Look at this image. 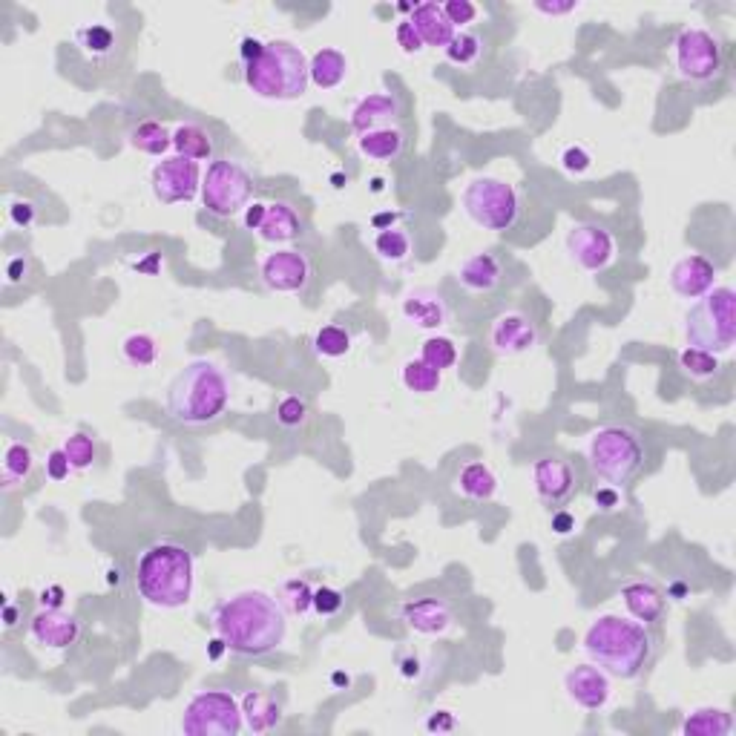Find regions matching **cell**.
<instances>
[{"label":"cell","instance_id":"cell-28","mask_svg":"<svg viewBox=\"0 0 736 736\" xmlns=\"http://www.w3.org/2000/svg\"><path fill=\"white\" fill-rule=\"evenodd\" d=\"M357 150L371 161H389L400 159L403 150H406V136L400 127H380V130H371L357 138Z\"/></svg>","mask_w":736,"mask_h":736},{"label":"cell","instance_id":"cell-63","mask_svg":"<svg viewBox=\"0 0 736 736\" xmlns=\"http://www.w3.org/2000/svg\"><path fill=\"white\" fill-rule=\"evenodd\" d=\"M331 682H334L337 688H348V685H351V679H348L345 673H334V676H331Z\"/></svg>","mask_w":736,"mask_h":736},{"label":"cell","instance_id":"cell-30","mask_svg":"<svg viewBox=\"0 0 736 736\" xmlns=\"http://www.w3.org/2000/svg\"><path fill=\"white\" fill-rule=\"evenodd\" d=\"M458 492L469 501H492L498 495V478L486 463H466L458 475Z\"/></svg>","mask_w":736,"mask_h":736},{"label":"cell","instance_id":"cell-47","mask_svg":"<svg viewBox=\"0 0 736 736\" xmlns=\"http://www.w3.org/2000/svg\"><path fill=\"white\" fill-rule=\"evenodd\" d=\"M345 604V596L337 590V587H317L314 590V604H311V610L317 613V616H337L340 610H343Z\"/></svg>","mask_w":736,"mask_h":736},{"label":"cell","instance_id":"cell-53","mask_svg":"<svg viewBox=\"0 0 736 736\" xmlns=\"http://www.w3.org/2000/svg\"><path fill=\"white\" fill-rule=\"evenodd\" d=\"M593 501H596V506L601 509V512H613V509H619L621 506V495H619V489L616 486H598L596 492H593Z\"/></svg>","mask_w":736,"mask_h":736},{"label":"cell","instance_id":"cell-25","mask_svg":"<svg viewBox=\"0 0 736 736\" xmlns=\"http://www.w3.org/2000/svg\"><path fill=\"white\" fill-rule=\"evenodd\" d=\"M420 41L426 46H437V49H446L452 44V38L458 35V29L449 23L446 12H443V3L437 0H426V3H417L412 9V18H409Z\"/></svg>","mask_w":736,"mask_h":736},{"label":"cell","instance_id":"cell-17","mask_svg":"<svg viewBox=\"0 0 736 736\" xmlns=\"http://www.w3.org/2000/svg\"><path fill=\"white\" fill-rule=\"evenodd\" d=\"M670 291L682 299H699L716 288V265L702 253H688L670 268Z\"/></svg>","mask_w":736,"mask_h":736},{"label":"cell","instance_id":"cell-49","mask_svg":"<svg viewBox=\"0 0 736 736\" xmlns=\"http://www.w3.org/2000/svg\"><path fill=\"white\" fill-rule=\"evenodd\" d=\"M44 466H46V478H49V481H55V483L67 481L69 472H75L64 449H52V452L46 455Z\"/></svg>","mask_w":736,"mask_h":736},{"label":"cell","instance_id":"cell-27","mask_svg":"<svg viewBox=\"0 0 736 736\" xmlns=\"http://www.w3.org/2000/svg\"><path fill=\"white\" fill-rule=\"evenodd\" d=\"M299 233H302V219H299L297 207H291L288 202H271L259 236L271 245H288Z\"/></svg>","mask_w":736,"mask_h":736},{"label":"cell","instance_id":"cell-6","mask_svg":"<svg viewBox=\"0 0 736 736\" xmlns=\"http://www.w3.org/2000/svg\"><path fill=\"white\" fill-rule=\"evenodd\" d=\"M587 463L598 481L621 489L644 469L642 437L621 423L601 426L587 440Z\"/></svg>","mask_w":736,"mask_h":736},{"label":"cell","instance_id":"cell-15","mask_svg":"<svg viewBox=\"0 0 736 736\" xmlns=\"http://www.w3.org/2000/svg\"><path fill=\"white\" fill-rule=\"evenodd\" d=\"M564 690L578 708L601 711L607 708L613 696V682H610V673L598 665H573L564 673Z\"/></svg>","mask_w":736,"mask_h":736},{"label":"cell","instance_id":"cell-8","mask_svg":"<svg viewBox=\"0 0 736 736\" xmlns=\"http://www.w3.org/2000/svg\"><path fill=\"white\" fill-rule=\"evenodd\" d=\"M460 207L469 216V222H475L478 228L506 233L521 222L524 199L512 182L498 176H478L463 187Z\"/></svg>","mask_w":736,"mask_h":736},{"label":"cell","instance_id":"cell-9","mask_svg":"<svg viewBox=\"0 0 736 736\" xmlns=\"http://www.w3.org/2000/svg\"><path fill=\"white\" fill-rule=\"evenodd\" d=\"M242 702L230 690H199L182 713V734L236 736L242 731Z\"/></svg>","mask_w":736,"mask_h":736},{"label":"cell","instance_id":"cell-19","mask_svg":"<svg viewBox=\"0 0 736 736\" xmlns=\"http://www.w3.org/2000/svg\"><path fill=\"white\" fill-rule=\"evenodd\" d=\"M29 630H32V639L49 650H67L81 636L78 619L64 613L61 607H41L29 624Z\"/></svg>","mask_w":736,"mask_h":736},{"label":"cell","instance_id":"cell-7","mask_svg":"<svg viewBox=\"0 0 736 736\" xmlns=\"http://www.w3.org/2000/svg\"><path fill=\"white\" fill-rule=\"evenodd\" d=\"M736 294L722 285L690 305L685 317V340L690 348H702L711 354H728L736 343Z\"/></svg>","mask_w":736,"mask_h":736},{"label":"cell","instance_id":"cell-14","mask_svg":"<svg viewBox=\"0 0 736 736\" xmlns=\"http://www.w3.org/2000/svg\"><path fill=\"white\" fill-rule=\"evenodd\" d=\"M311 259L297 248H282V251L268 253L262 259L259 276L268 291L274 294H299L311 282Z\"/></svg>","mask_w":736,"mask_h":736},{"label":"cell","instance_id":"cell-39","mask_svg":"<svg viewBox=\"0 0 736 736\" xmlns=\"http://www.w3.org/2000/svg\"><path fill=\"white\" fill-rule=\"evenodd\" d=\"M121 354H124V360H127L130 366L136 368L153 366V363L159 360V340H156L153 334H147V331H136V334H130V337L124 340Z\"/></svg>","mask_w":736,"mask_h":736},{"label":"cell","instance_id":"cell-50","mask_svg":"<svg viewBox=\"0 0 736 736\" xmlns=\"http://www.w3.org/2000/svg\"><path fill=\"white\" fill-rule=\"evenodd\" d=\"M394 41L397 46L406 52V55H417V52H423V41H420V35H417V29H414L409 21H400L397 23V29H394Z\"/></svg>","mask_w":736,"mask_h":736},{"label":"cell","instance_id":"cell-20","mask_svg":"<svg viewBox=\"0 0 736 736\" xmlns=\"http://www.w3.org/2000/svg\"><path fill=\"white\" fill-rule=\"evenodd\" d=\"M403 113L400 98L391 92H368L351 107V127L354 133H371L380 127H397V118Z\"/></svg>","mask_w":736,"mask_h":736},{"label":"cell","instance_id":"cell-59","mask_svg":"<svg viewBox=\"0 0 736 736\" xmlns=\"http://www.w3.org/2000/svg\"><path fill=\"white\" fill-rule=\"evenodd\" d=\"M262 46L265 44H262V41H256V38H245V41H242V49H239V52H242V61H245V64L253 61V58L262 52Z\"/></svg>","mask_w":736,"mask_h":736},{"label":"cell","instance_id":"cell-57","mask_svg":"<svg viewBox=\"0 0 736 736\" xmlns=\"http://www.w3.org/2000/svg\"><path fill=\"white\" fill-rule=\"evenodd\" d=\"M550 527L555 535H570L575 529V515L573 512H567V509H558V512L552 515Z\"/></svg>","mask_w":736,"mask_h":736},{"label":"cell","instance_id":"cell-38","mask_svg":"<svg viewBox=\"0 0 736 736\" xmlns=\"http://www.w3.org/2000/svg\"><path fill=\"white\" fill-rule=\"evenodd\" d=\"M374 253L383 259V262H391V265H400L412 256V239L403 228H391V230H380L374 236Z\"/></svg>","mask_w":736,"mask_h":736},{"label":"cell","instance_id":"cell-4","mask_svg":"<svg viewBox=\"0 0 736 736\" xmlns=\"http://www.w3.org/2000/svg\"><path fill=\"white\" fill-rule=\"evenodd\" d=\"M230 394L225 368L213 360H193L167 386V412L182 426H205L225 414Z\"/></svg>","mask_w":736,"mask_h":736},{"label":"cell","instance_id":"cell-44","mask_svg":"<svg viewBox=\"0 0 736 736\" xmlns=\"http://www.w3.org/2000/svg\"><path fill=\"white\" fill-rule=\"evenodd\" d=\"M64 452H67L69 463H72V469L75 472H87L95 458H98V446H95V440L90 435H84V432H75V435H69L64 440V446H61Z\"/></svg>","mask_w":736,"mask_h":736},{"label":"cell","instance_id":"cell-31","mask_svg":"<svg viewBox=\"0 0 736 736\" xmlns=\"http://www.w3.org/2000/svg\"><path fill=\"white\" fill-rule=\"evenodd\" d=\"M734 731V716L725 708H696L682 722V734L688 736H728Z\"/></svg>","mask_w":736,"mask_h":736},{"label":"cell","instance_id":"cell-12","mask_svg":"<svg viewBox=\"0 0 736 736\" xmlns=\"http://www.w3.org/2000/svg\"><path fill=\"white\" fill-rule=\"evenodd\" d=\"M202 167L199 161L182 156H164L150 173V190L161 205H179L193 202L196 193H202Z\"/></svg>","mask_w":736,"mask_h":736},{"label":"cell","instance_id":"cell-16","mask_svg":"<svg viewBox=\"0 0 736 736\" xmlns=\"http://www.w3.org/2000/svg\"><path fill=\"white\" fill-rule=\"evenodd\" d=\"M541 340L535 322L518 314V311H509L501 314L498 320L492 322V331H489V345L495 354L501 357H518V354H527Z\"/></svg>","mask_w":736,"mask_h":736},{"label":"cell","instance_id":"cell-58","mask_svg":"<svg viewBox=\"0 0 736 736\" xmlns=\"http://www.w3.org/2000/svg\"><path fill=\"white\" fill-rule=\"evenodd\" d=\"M64 598H67L64 587L52 584V587H46L44 593H41L38 604H41V607H64Z\"/></svg>","mask_w":736,"mask_h":736},{"label":"cell","instance_id":"cell-40","mask_svg":"<svg viewBox=\"0 0 736 736\" xmlns=\"http://www.w3.org/2000/svg\"><path fill=\"white\" fill-rule=\"evenodd\" d=\"M314 351L325 360L345 357L351 351V334L345 331L343 325H322L320 331L314 334Z\"/></svg>","mask_w":736,"mask_h":736},{"label":"cell","instance_id":"cell-35","mask_svg":"<svg viewBox=\"0 0 736 736\" xmlns=\"http://www.w3.org/2000/svg\"><path fill=\"white\" fill-rule=\"evenodd\" d=\"M32 466H35V455L26 443H18L12 440L3 452V486L12 489L23 483L29 475H32Z\"/></svg>","mask_w":736,"mask_h":736},{"label":"cell","instance_id":"cell-64","mask_svg":"<svg viewBox=\"0 0 736 736\" xmlns=\"http://www.w3.org/2000/svg\"><path fill=\"white\" fill-rule=\"evenodd\" d=\"M15 616H18V610H15V607H6V624H9V627L15 624Z\"/></svg>","mask_w":736,"mask_h":736},{"label":"cell","instance_id":"cell-41","mask_svg":"<svg viewBox=\"0 0 736 736\" xmlns=\"http://www.w3.org/2000/svg\"><path fill=\"white\" fill-rule=\"evenodd\" d=\"M679 366L688 374L690 380H711L719 371V357L711 351H702V348H685L679 354Z\"/></svg>","mask_w":736,"mask_h":736},{"label":"cell","instance_id":"cell-23","mask_svg":"<svg viewBox=\"0 0 736 736\" xmlns=\"http://www.w3.org/2000/svg\"><path fill=\"white\" fill-rule=\"evenodd\" d=\"M621 601H624L627 613L636 621H642L644 627L647 624H659V621L665 619L667 598L653 581L636 578V581L624 584L621 587Z\"/></svg>","mask_w":736,"mask_h":736},{"label":"cell","instance_id":"cell-22","mask_svg":"<svg viewBox=\"0 0 736 736\" xmlns=\"http://www.w3.org/2000/svg\"><path fill=\"white\" fill-rule=\"evenodd\" d=\"M403 317L412 322L414 328H423V331H437L449 322V305L440 291L435 288H414L403 297L400 305Z\"/></svg>","mask_w":736,"mask_h":736},{"label":"cell","instance_id":"cell-3","mask_svg":"<svg viewBox=\"0 0 736 736\" xmlns=\"http://www.w3.org/2000/svg\"><path fill=\"white\" fill-rule=\"evenodd\" d=\"M193 587H196V561L187 547L173 541H159L141 552L136 564V590L150 607L179 610L190 604Z\"/></svg>","mask_w":736,"mask_h":736},{"label":"cell","instance_id":"cell-46","mask_svg":"<svg viewBox=\"0 0 736 736\" xmlns=\"http://www.w3.org/2000/svg\"><path fill=\"white\" fill-rule=\"evenodd\" d=\"M561 167H564V173H570V176H584V173H590V167H593V156H590L587 147L570 144V147H564V153H561Z\"/></svg>","mask_w":736,"mask_h":736},{"label":"cell","instance_id":"cell-33","mask_svg":"<svg viewBox=\"0 0 736 736\" xmlns=\"http://www.w3.org/2000/svg\"><path fill=\"white\" fill-rule=\"evenodd\" d=\"M75 44L81 46V52L90 61H107L115 52L118 38L107 23H87V26L75 29Z\"/></svg>","mask_w":736,"mask_h":736},{"label":"cell","instance_id":"cell-55","mask_svg":"<svg viewBox=\"0 0 736 736\" xmlns=\"http://www.w3.org/2000/svg\"><path fill=\"white\" fill-rule=\"evenodd\" d=\"M35 205L32 202H15V205L9 207V219H12V225H18V228H29L32 222H35Z\"/></svg>","mask_w":736,"mask_h":736},{"label":"cell","instance_id":"cell-1","mask_svg":"<svg viewBox=\"0 0 736 736\" xmlns=\"http://www.w3.org/2000/svg\"><path fill=\"white\" fill-rule=\"evenodd\" d=\"M213 630L236 656L274 653L288 636V613L279 598L265 590H242L213 610Z\"/></svg>","mask_w":736,"mask_h":736},{"label":"cell","instance_id":"cell-48","mask_svg":"<svg viewBox=\"0 0 736 736\" xmlns=\"http://www.w3.org/2000/svg\"><path fill=\"white\" fill-rule=\"evenodd\" d=\"M443 12H446V18H449V23L455 29H463V26H469V23L478 18V6L472 0H446L443 3Z\"/></svg>","mask_w":736,"mask_h":736},{"label":"cell","instance_id":"cell-11","mask_svg":"<svg viewBox=\"0 0 736 736\" xmlns=\"http://www.w3.org/2000/svg\"><path fill=\"white\" fill-rule=\"evenodd\" d=\"M673 64L685 81H693V84L713 81L722 69V44L708 29L688 26L679 32L673 44Z\"/></svg>","mask_w":736,"mask_h":736},{"label":"cell","instance_id":"cell-45","mask_svg":"<svg viewBox=\"0 0 736 736\" xmlns=\"http://www.w3.org/2000/svg\"><path fill=\"white\" fill-rule=\"evenodd\" d=\"M276 420H279V426H285V429H299V426L308 420V403H305L299 394L282 397L279 406H276Z\"/></svg>","mask_w":736,"mask_h":736},{"label":"cell","instance_id":"cell-26","mask_svg":"<svg viewBox=\"0 0 736 736\" xmlns=\"http://www.w3.org/2000/svg\"><path fill=\"white\" fill-rule=\"evenodd\" d=\"M242 719L253 734H268L282 722V705L276 702L271 693L262 690H248L242 696Z\"/></svg>","mask_w":736,"mask_h":736},{"label":"cell","instance_id":"cell-32","mask_svg":"<svg viewBox=\"0 0 736 736\" xmlns=\"http://www.w3.org/2000/svg\"><path fill=\"white\" fill-rule=\"evenodd\" d=\"M173 150L182 159L207 161L213 156V138L199 124H179L173 130Z\"/></svg>","mask_w":736,"mask_h":736},{"label":"cell","instance_id":"cell-56","mask_svg":"<svg viewBox=\"0 0 736 736\" xmlns=\"http://www.w3.org/2000/svg\"><path fill=\"white\" fill-rule=\"evenodd\" d=\"M29 268H32V262H29L26 256H15V259L9 262V268H6L9 285H18V282H23V279L29 276Z\"/></svg>","mask_w":736,"mask_h":736},{"label":"cell","instance_id":"cell-34","mask_svg":"<svg viewBox=\"0 0 736 736\" xmlns=\"http://www.w3.org/2000/svg\"><path fill=\"white\" fill-rule=\"evenodd\" d=\"M127 144L144 156H159L161 159L173 147V133H167V127L159 121H141L127 133Z\"/></svg>","mask_w":736,"mask_h":736},{"label":"cell","instance_id":"cell-37","mask_svg":"<svg viewBox=\"0 0 736 736\" xmlns=\"http://www.w3.org/2000/svg\"><path fill=\"white\" fill-rule=\"evenodd\" d=\"M276 598L279 604L285 607L288 616H305L311 613V604H314V590L305 578H288L276 587Z\"/></svg>","mask_w":736,"mask_h":736},{"label":"cell","instance_id":"cell-62","mask_svg":"<svg viewBox=\"0 0 736 736\" xmlns=\"http://www.w3.org/2000/svg\"><path fill=\"white\" fill-rule=\"evenodd\" d=\"M156 265H159V253H150L147 262H136V268L144 274H156Z\"/></svg>","mask_w":736,"mask_h":736},{"label":"cell","instance_id":"cell-2","mask_svg":"<svg viewBox=\"0 0 736 736\" xmlns=\"http://www.w3.org/2000/svg\"><path fill=\"white\" fill-rule=\"evenodd\" d=\"M584 653L616 679H636L650 662L653 639L642 621L604 613L584 630Z\"/></svg>","mask_w":736,"mask_h":736},{"label":"cell","instance_id":"cell-13","mask_svg":"<svg viewBox=\"0 0 736 736\" xmlns=\"http://www.w3.org/2000/svg\"><path fill=\"white\" fill-rule=\"evenodd\" d=\"M567 253L581 271L598 274L616 262V239L598 222H578L567 233Z\"/></svg>","mask_w":736,"mask_h":736},{"label":"cell","instance_id":"cell-52","mask_svg":"<svg viewBox=\"0 0 736 736\" xmlns=\"http://www.w3.org/2000/svg\"><path fill=\"white\" fill-rule=\"evenodd\" d=\"M458 728V719L452 711H432L426 716V731L429 734H449Z\"/></svg>","mask_w":736,"mask_h":736},{"label":"cell","instance_id":"cell-5","mask_svg":"<svg viewBox=\"0 0 736 736\" xmlns=\"http://www.w3.org/2000/svg\"><path fill=\"white\" fill-rule=\"evenodd\" d=\"M245 84L265 101H294L302 98L311 75L308 58L291 41H268L262 52L245 64Z\"/></svg>","mask_w":736,"mask_h":736},{"label":"cell","instance_id":"cell-51","mask_svg":"<svg viewBox=\"0 0 736 736\" xmlns=\"http://www.w3.org/2000/svg\"><path fill=\"white\" fill-rule=\"evenodd\" d=\"M532 9L538 12V15H547V18H564V15H573L581 9V3L578 0H552V3H544V0H538V3H532Z\"/></svg>","mask_w":736,"mask_h":736},{"label":"cell","instance_id":"cell-61","mask_svg":"<svg viewBox=\"0 0 736 736\" xmlns=\"http://www.w3.org/2000/svg\"><path fill=\"white\" fill-rule=\"evenodd\" d=\"M228 650V644H225V639L222 636H216V639H210L207 642V659L210 662H216V659H222V653Z\"/></svg>","mask_w":736,"mask_h":736},{"label":"cell","instance_id":"cell-10","mask_svg":"<svg viewBox=\"0 0 736 736\" xmlns=\"http://www.w3.org/2000/svg\"><path fill=\"white\" fill-rule=\"evenodd\" d=\"M253 176L233 159H216L207 164L202 176V205L207 213L230 219L251 205Z\"/></svg>","mask_w":736,"mask_h":736},{"label":"cell","instance_id":"cell-36","mask_svg":"<svg viewBox=\"0 0 736 736\" xmlns=\"http://www.w3.org/2000/svg\"><path fill=\"white\" fill-rule=\"evenodd\" d=\"M400 380H403V386L412 391V394H435L443 386V371H437L426 360L414 357V360H409L403 366Z\"/></svg>","mask_w":736,"mask_h":736},{"label":"cell","instance_id":"cell-29","mask_svg":"<svg viewBox=\"0 0 736 736\" xmlns=\"http://www.w3.org/2000/svg\"><path fill=\"white\" fill-rule=\"evenodd\" d=\"M308 75H311V84H317L320 90H334L348 75V58L334 46H322L308 61Z\"/></svg>","mask_w":736,"mask_h":736},{"label":"cell","instance_id":"cell-43","mask_svg":"<svg viewBox=\"0 0 736 736\" xmlns=\"http://www.w3.org/2000/svg\"><path fill=\"white\" fill-rule=\"evenodd\" d=\"M481 52H483L481 38L472 35V32H458V35L452 38V44L443 49V55H446L452 64H458V67H472V64H478Z\"/></svg>","mask_w":736,"mask_h":736},{"label":"cell","instance_id":"cell-24","mask_svg":"<svg viewBox=\"0 0 736 736\" xmlns=\"http://www.w3.org/2000/svg\"><path fill=\"white\" fill-rule=\"evenodd\" d=\"M458 282L466 291H475V294H489L495 291L501 282H504V265L495 253L478 251L472 256H466L458 268Z\"/></svg>","mask_w":736,"mask_h":736},{"label":"cell","instance_id":"cell-54","mask_svg":"<svg viewBox=\"0 0 736 736\" xmlns=\"http://www.w3.org/2000/svg\"><path fill=\"white\" fill-rule=\"evenodd\" d=\"M265 216H268V205H265V202H253V205H248L242 210V225H245V230H256V233H259L262 222H265Z\"/></svg>","mask_w":736,"mask_h":736},{"label":"cell","instance_id":"cell-18","mask_svg":"<svg viewBox=\"0 0 736 736\" xmlns=\"http://www.w3.org/2000/svg\"><path fill=\"white\" fill-rule=\"evenodd\" d=\"M532 486H535V495L541 498V504H567L570 495L575 492L573 466L567 460L555 458V455L535 460V466H532Z\"/></svg>","mask_w":736,"mask_h":736},{"label":"cell","instance_id":"cell-60","mask_svg":"<svg viewBox=\"0 0 736 736\" xmlns=\"http://www.w3.org/2000/svg\"><path fill=\"white\" fill-rule=\"evenodd\" d=\"M397 219H400V213H377V216H371V225L377 230H391Z\"/></svg>","mask_w":736,"mask_h":736},{"label":"cell","instance_id":"cell-21","mask_svg":"<svg viewBox=\"0 0 736 736\" xmlns=\"http://www.w3.org/2000/svg\"><path fill=\"white\" fill-rule=\"evenodd\" d=\"M400 616H403V621L412 627L414 633H420V636H443V633L452 630V624H455L452 607H449L443 598L435 596L406 601V604L400 607Z\"/></svg>","mask_w":736,"mask_h":736},{"label":"cell","instance_id":"cell-42","mask_svg":"<svg viewBox=\"0 0 736 736\" xmlns=\"http://www.w3.org/2000/svg\"><path fill=\"white\" fill-rule=\"evenodd\" d=\"M420 360H426L437 371H446L458 363V345L452 337H429L420 345Z\"/></svg>","mask_w":736,"mask_h":736}]
</instances>
